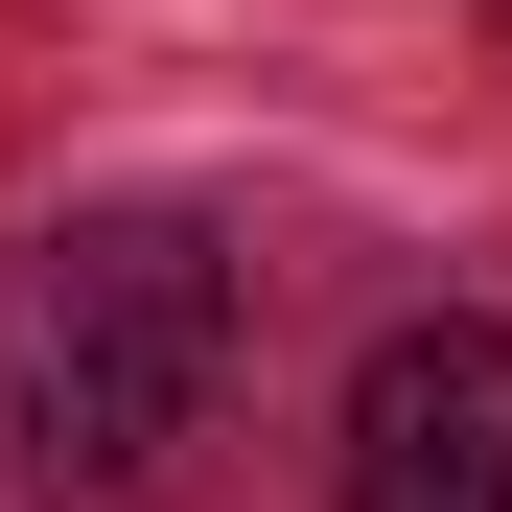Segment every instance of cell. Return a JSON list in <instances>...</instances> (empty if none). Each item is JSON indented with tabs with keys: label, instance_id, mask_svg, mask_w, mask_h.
<instances>
[{
	"label": "cell",
	"instance_id": "6da1fadb",
	"mask_svg": "<svg viewBox=\"0 0 512 512\" xmlns=\"http://www.w3.org/2000/svg\"><path fill=\"white\" fill-rule=\"evenodd\" d=\"M233 396V256L187 210H47L0 256V466L163 489Z\"/></svg>",
	"mask_w": 512,
	"mask_h": 512
},
{
	"label": "cell",
	"instance_id": "7a4b0ae2",
	"mask_svg": "<svg viewBox=\"0 0 512 512\" xmlns=\"http://www.w3.org/2000/svg\"><path fill=\"white\" fill-rule=\"evenodd\" d=\"M350 512H512V326H396L350 373Z\"/></svg>",
	"mask_w": 512,
	"mask_h": 512
}]
</instances>
